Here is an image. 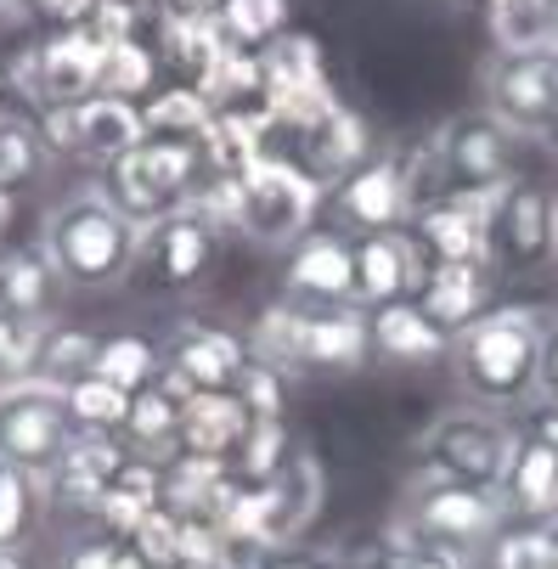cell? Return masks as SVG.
<instances>
[{"label": "cell", "mask_w": 558, "mask_h": 569, "mask_svg": "<svg viewBox=\"0 0 558 569\" xmlns=\"http://www.w3.org/2000/svg\"><path fill=\"white\" fill-rule=\"evenodd\" d=\"M558 260V192L541 176H514L486 192V266L491 277H536Z\"/></svg>", "instance_id": "4"}, {"label": "cell", "mask_w": 558, "mask_h": 569, "mask_svg": "<svg viewBox=\"0 0 558 569\" xmlns=\"http://www.w3.org/2000/svg\"><path fill=\"white\" fill-rule=\"evenodd\" d=\"M541 141H547V152H552V158H558V113H552V124H547V130H541Z\"/></svg>", "instance_id": "50"}, {"label": "cell", "mask_w": 558, "mask_h": 569, "mask_svg": "<svg viewBox=\"0 0 558 569\" xmlns=\"http://www.w3.org/2000/svg\"><path fill=\"white\" fill-rule=\"evenodd\" d=\"M12 91L40 108H79L102 91V46L86 29H46L12 57Z\"/></svg>", "instance_id": "9"}, {"label": "cell", "mask_w": 558, "mask_h": 569, "mask_svg": "<svg viewBox=\"0 0 558 569\" xmlns=\"http://www.w3.org/2000/svg\"><path fill=\"white\" fill-rule=\"evenodd\" d=\"M158 79H165V62L147 40H119V46H102V97H119V102H136L147 108L158 91Z\"/></svg>", "instance_id": "34"}, {"label": "cell", "mask_w": 558, "mask_h": 569, "mask_svg": "<svg viewBox=\"0 0 558 569\" xmlns=\"http://www.w3.org/2000/svg\"><path fill=\"white\" fill-rule=\"evenodd\" d=\"M158 29H165V34H158V62H165V73L203 97V86L215 79V68L226 62V46H220V34H215V18H203V23L158 18Z\"/></svg>", "instance_id": "28"}, {"label": "cell", "mask_w": 558, "mask_h": 569, "mask_svg": "<svg viewBox=\"0 0 558 569\" xmlns=\"http://www.w3.org/2000/svg\"><path fill=\"white\" fill-rule=\"evenodd\" d=\"M249 569H350L339 552H322V547H305V541H277V547H260L249 558Z\"/></svg>", "instance_id": "43"}, {"label": "cell", "mask_w": 558, "mask_h": 569, "mask_svg": "<svg viewBox=\"0 0 558 569\" xmlns=\"http://www.w3.org/2000/svg\"><path fill=\"white\" fill-rule=\"evenodd\" d=\"M372 152V136H367V124H361V113H350L345 102L339 108H328L316 124H305V130H293L288 141H282V152L277 158H288V164L305 176V181H316V187H339L361 158Z\"/></svg>", "instance_id": "16"}, {"label": "cell", "mask_w": 558, "mask_h": 569, "mask_svg": "<svg viewBox=\"0 0 558 569\" xmlns=\"http://www.w3.org/2000/svg\"><path fill=\"white\" fill-rule=\"evenodd\" d=\"M418 277H424V260H418L407 231L350 237V305H361L367 316L383 310V305L412 299Z\"/></svg>", "instance_id": "18"}, {"label": "cell", "mask_w": 558, "mask_h": 569, "mask_svg": "<svg viewBox=\"0 0 558 569\" xmlns=\"http://www.w3.org/2000/svg\"><path fill=\"white\" fill-rule=\"evenodd\" d=\"M547 569H558V519H547Z\"/></svg>", "instance_id": "48"}, {"label": "cell", "mask_w": 558, "mask_h": 569, "mask_svg": "<svg viewBox=\"0 0 558 569\" xmlns=\"http://www.w3.org/2000/svg\"><path fill=\"white\" fill-rule=\"evenodd\" d=\"M249 350L271 367H282L288 378H345L372 356V333H367V310L361 305H322V310H299L271 299L255 328L243 333Z\"/></svg>", "instance_id": "2"}, {"label": "cell", "mask_w": 558, "mask_h": 569, "mask_svg": "<svg viewBox=\"0 0 558 569\" xmlns=\"http://www.w3.org/2000/svg\"><path fill=\"white\" fill-rule=\"evenodd\" d=\"M124 440L119 435H73L62 451H57V462L40 473V485H46V502L51 508H73V513H97V502H102V491L119 479V468H124Z\"/></svg>", "instance_id": "19"}, {"label": "cell", "mask_w": 558, "mask_h": 569, "mask_svg": "<svg viewBox=\"0 0 558 569\" xmlns=\"http://www.w3.org/2000/svg\"><path fill=\"white\" fill-rule=\"evenodd\" d=\"M51 164V152L34 130V113L12 108V113H0V198H12V192H29Z\"/></svg>", "instance_id": "33"}, {"label": "cell", "mask_w": 558, "mask_h": 569, "mask_svg": "<svg viewBox=\"0 0 558 569\" xmlns=\"http://www.w3.org/2000/svg\"><path fill=\"white\" fill-rule=\"evenodd\" d=\"M277 299L299 310L350 305V237L339 226H310L293 249H282Z\"/></svg>", "instance_id": "15"}, {"label": "cell", "mask_w": 558, "mask_h": 569, "mask_svg": "<svg viewBox=\"0 0 558 569\" xmlns=\"http://www.w3.org/2000/svg\"><path fill=\"white\" fill-rule=\"evenodd\" d=\"M288 429L282 423H249V435H243V446L231 451V479L237 485H266L277 468H282V457H288Z\"/></svg>", "instance_id": "40"}, {"label": "cell", "mask_w": 558, "mask_h": 569, "mask_svg": "<svg viewBox=\"0 0 558 569\" xmlns=\"http://www.w3.org/2000/svg\"><path fill=\"white\" fill-rule=\"evenodd\" d=\"M215 7L220 0H152V12L176 18V23H203V18H215Z\"/></svg>", "instance_id": "46"}, {"label": "cell", "mask_w": 558, "mask_h": 569, "mask_svg": "<svg viewBox=\"0 0 558 569\" xmlns=\"http://www.w3.org/2000/svg\"><path fill=\"white\" fill-rule=\"evenodd\" d=\"M220 242L226 231L215 220H203L192 203L187 209H170V214H158L152 226H141V249H136V271L130 282L147 288V293H192L215 277L220 266Z\"/></svg>", "instance_id": "7"}, {"label": "cell", "mask_w": 558, "mask_h": 569, "mask_svg": "<svg viewBox=\"0 0 558 569\" xmlns=\"http://www.w3.org/2000/svg\"><path fill=\"white\" fill-rule=\"evenodd\" d=\"M249 435V412L237 406L231 389L215 395H187L181 412V457H203V462H231V451Z\"/></svg>", "instance_id": "26"}, {"label": "cell", "mask_w": 558, "mask_h": 569, "mask_svg": "<svg viewBox=\"0 0 558 569\" xmlns=\"http://www.w3.org/2000/svg\"><path fill=\"white\" fill-rule=\"evenodd\" d=\"M412 305L435 321L446 339H457L462 328H474L491 305V266H424Z\"/></svg>", "instance_id": "20"}, {"label": "cell", "mask_w": 558, "mask_h": 569, "mask_svg": "<svg viewBox=\"0 0 558 569\" xmlns=\"http://www.w3.org/2000/svg\"><path fill=\"white\" fill-rule=\"evenodd\" d=\"M541 321L530 305H502L486 310L474 328H462L451 339V372L457 389L474 406H491V412H519L536 395V350H541Z\"/></svg>", "instance_id": "3"}, {"label": "cell", "mask_w": 558, "mask_h": 569, "mask_svg": "<svg viewBox=\"0 0 558 569\" xmlns=\"http://www.w3.org/2000/svg\"><path fill=\"white\" fill-rule=\"evenodd\" d=\"M181 412H187V389L165 372L158 383H147L141 395H130V412H124V451L130 457H152V462H170L181 457Z\"/></svg>", "instance_id": "21"}, {"label": "cell", "mask_w": 558, "mask_h": 569, "mask_svg": "<svg viewBox=\"0 0 558 569\" xmlns=\"http://www.w3.org/2000/svg\"><path fill=\"white\" fill-rule=\"evenodd\" d=\"M68 440H73V429L62 412V389H51L40 378L0 389V462L7 468L46 473Z\"/></svg>", "instance_id": "13"}, {"label": "cell", "mask_w": 558, "mask_h": 569, "mask_svg": "<svg viewBox=\"0 0 558 569\" xmlns=\"http://www.w3.org/2000/svg\"><path fill=\"white\" fill-rule=\"evenodd\" d=\"M158 350H165V372L187 395L231 389L237 372H243V361H249V339L231 333L226 321H215V316H176L170 333L158 339Z\"/></svg>", "instance_id": "14"}, {"label": "cell", "mask_w": 558, "mask_h": 569, "mask_svg": "<svg viewBox=\"0 0 558 569\" xmlns=\"http://www.w3.org/2000/svg\"><path fill=\"white\" fill-rule=\"evenodd\" d=\"M497 497L508 508V519H558V451L514 435V451H508V468H502V485Z\"/></svg>", "instance_id": "23"}, {"label": "cell", "mask_w": 558, "mask_h": 569, "mask_svg": "<svg viewBox=\"0 0 558 569\" xmlns=\"http://www.w3.org/2000/svg\"><path fill=\"white\" fill-rule=\"evenodd\" d=\"M435 164H440V187L462 192V198H486L497 187H508L519 176V136L508 124H497L486 108L480 113H451L435 136Z\"/></svg>", "instance_id": "11"}, {"label": "cell", "mask_w": 558, "mask_h": 569, "mask_svg": "<svg viewBox=\"0 0 558 569\" xmlns=\"http://www.w3.org/2000/svg\"><path fill=\"white\" fill-rule=\"evenodd\" d=\"M497 51H547L558 29V0H486Z\"/></svg>", "instance_id": "36"}, {"label": "cell", "mask_w": 558, "mask_h": 569, "mask_svg": "<svg viewBox=\"0 0 558 569\" xmlns=\"http://www.w3.org/2000/svg\"><path fill=\"white\" fill-rule=\"evenodd\" d=\"M271 491H277V508H282V525H288V541H299L310 525H316V513H322V502H328V473H322V462H316V451L310 446H288V457H282V468L266 479Z\"/></svg>", "instance_id": "29"}, {"label": "cell", "mask_w": 558, "mask_h": 569, "mask_svg": "<svg viewBox=\"0 0 558 569\" xmlns=\"http://www.w3.org/2000/svg\"><path fill=\"white\" fill-rule=\"evenodd\" d=\"M51 321H18V316H0V389L34 378L40 361V339H46Z\"/></svg>", "instance_id": "41"}, {"label": "cell", "mask_w": 558, "mask_h": 569, "mask_svg": "<svg viewBox=\"0 0 558 569\" xmlns=\"http://www.w3.org/2000/svg\"><path fill=\"white\" fill-rule=\"evenodd\" d=\"M40 249L57 266L62 288L108 293V288H124L130 271H136L141 226H130L97 187H73L68 198H57L46 209Z\"/></svg>", "instance_id": "1"}, {"label": "cell", "mask_w": 558, "mask_h": 569, "mask_svg": "<svg viewBox=\"0 0 558 569\" xmlns=\"http://www.w3.org/2000/svg\"><path fill=\"white\" fill-rule=\"evenodd\" d=\"M57 299H62V277L46 260L40 242H29V249H0V316L57 321Z\"/></svg>", "instance_id": "25"}, {"label": "cell", "mask_w": 558, "mask_h": 569, "mask_svg": "<svg viewBox=\"0 0 558 569\" xmlns=\"http://www.w3.org/2000/svg\"><path fill=\"white\" fill-rule=\"evenodd\" d=\"M113 563H119V536L102 530L97 519L86 530H73L57 552V569H113Z\"/></svg>", "instance_id": "42"}, {"label": "cell", "mask_w": 558, "mask_h": 569, "mask_svg": "<svg viewBox=\"0 0 558 569\" xmlns=\"http://www.w3.org/2000/svg\"><path fill=\"white\" fill-rule=\"evenodd\" d=\"M0 569H29V552H0Z\"/></svg>", "instance_id": "49"}, {"label": "cell", "mask_w": 558, "mask_h": 569, "mask_svg": "<svg viewBox=\"0 0 558 569\" xmlns=\"http://www.w3.org/2000/svg\"><path fill=\"white\" fill-rule=\"evenodd\" d=\"M367 333H372V356L389 361V367H435L451 356V339L435 328V321L401 299V305H383L367 316Z\"/></svg>", "instance_id": "22"}, {"label": "cell", "mask_w": 558, "mask_h": 569, "mask_svg": "<svg viewBox=\"0 0 558 569\" xmlns=\"http://www.w3.org/2000/svg\"><path fill=\"white\" fill-rule=\"evenodd\" d=\"M158 508H165V462L124 457L119 479L102 491V502H97L91 519H97L102 530H113V536H130V530H141V519L158 513Z\"/></svg>", "instance_id": "27"}, {"label": "cell", "mask_w": 558, "mask_h": 569, "mask_svg": "<svg viewBox=\"0 0 558 569\" xmlns=\"http://www.w3.org/2000/svg\"><path fill=\"white\" fill-rule=\"evenodd\" d=\"M514 423V435H525V440H536V446H547V451H558V400H547V395H530L519 412L508 418Z\"/></svg>", "instance_id": "44"}, {"label": "cell", "mask_w": 558, "mask_h": 569, "mask_svg": "<svg viewBox=\"0 0 558 569\" xmlns=\"http://www.w3.org/2000/svg\"><path fill=\"white\" fill-rule=\"evenodd\" d=\"M514 451V423L491 406H451L418 435V473L424 479H457V485H480L497 491L502 468Z\"/></svg>", "instance_id": "5"}, {"label": "cell", "mask_w": 558, "mask_h": 569, "mask_svg": "<svg viewBox=\"0 0 558 569\" xmlns=\"http://www.w3.org/2000/svg\"><path fill=\"white\" fill-rule=\"evenodd\" d=\"M407 237L424 266H486V198H429L412 214Z\"/></svg>", "instance_id": "17"}, {"label": "cell", "mask_w": 558, "mask_h": 569, "mask_svg": "<svg viewBox=\"0 0 558 569\" xmlns=\"http://www.w3.org/2000/svg\"><path fill=\"white\" fill-rule=\"evenodd\" d=\"M97 350H102V333L79 328V321H51L46 339H40L34 378L51 383V389H68V383H79V378L97 372Z\"/></svg>", "instance_id": "32"}, {"label": "cell", "mask_w": 558, "mask_h": 569, "mask_svg": "<svg viewBox=\"0 0 558 569\" xmlns=\"http://www.w3.org/2000/svg\"><path fill=\"white\" fill-rule=\"evenodd\" d=\"M12 102H18V91H12V62L0 57V113H12Z\"/></svg>", "instance_id": "47"}, {"label": "cell", "mask_w": 558, "mask_h": 569, "mask_svg": "<svg viewBox=\"0 0 558 569\" xmlns=\"http://www.w3.org/2000/svg\"><path fill=\"white\" fill-rule=\"evenodd\" d=\"M401 519L424 547H440L451 558H480L486 541L508 525V508L497 491H480V485H457V479H412L401 497Z\"/></svg>", "instance_id": "6"}, {"label": "cell", "mask_w": 558, "mask_h": 569, "mask_svg": "<svg viewBox=\"0 0 558 569\" xmlns=\"http://www.w3.org/2000/svg\"><path fill=\"white\" fill-rule=\"evenodd\" d=\"M231 395H237V406L249 412V423H282V406H288V372H282V367H271V361H260V356L249 350V361H243V372H237Z\"/></svg>", "instance_id": "38"}, {"label": "cell", "mask_w": 558, "mask_h": 569, "mask_svg": "<svg viewBox=\"0 0 558 569\" xmlns=\"http://www.w3.org/2000/svg\"><path fill=\"white\" fill-rule=\"evenodd\" d=\"M480 91L486 113L508 124L519 141L541 136L558 113V51H491Z\"/></svg>", "instance_id": "12"}, {"label": "cell", "mask_w": 558, "mask_h": 569, "mask_svg": "<svg viewBox=\"0 0 558 569\" xmlns=\"http://www.w3.org/2000/svg\"><path fill=\"white\" fill-rule=\"evenodd\" d=\"M147 136V119L136 102H119V97H86L73 108V158H91V164H113V158L136 152Z\"/></svg>", "instance_id": "24"}, {"label": "cell", "mask_w": 558, "mask_h": 569, "mask_svg": "<svg viewBox=\"0 0 558 569\" xmlns=\"http://www.w3.org/2000/svg\"><path fill=\"white\" fill-rule=\"evenodd\" d=\"M536 395L558 400V316L541 321V350H536Z\"/></svg>", "instance_id": "45"}, {"label": "cell", "mask_w": 558, "mask_h": 569, "mask_svg": "<svg viewBox=\"0 0 558 569\" xmlns=\"http://www.w3.org/2000/svg\"><path fill=\"white\" fill-rule=\"evenodd\" d=\"M480 563L486 569H547V519H508L491 541H486V552H480Z\"/></svg>", "instance_id": "39"}, {"label": "cell", "mask_w": 558, "mask_h": 569, "mask_svg": "<svg viewBox=\"0 0 558 569\" xmlns=\"http://www.w3.org/2000/svg\"><path fill=\"white\" fill-rule=\"evenodd\" d=\"M328 226L345 237H372V231H407L418 214V192L407 176V152H367L361 164L322 192Z\"/></svg>", "instance_id": "10"}, {"label": "cell", "mask_w": 558, "mask_h": 569, "mask_svg": "<svg viewBox=\"0 0 558 569\" xmlns=\"http://www.w3.org/2000/svg\"><path fill=\"white\" fill-rule=\"evenodd\" d=\"M62 412H68L73 435H119L124 412H130V395L91 372V378H79V383L62 389Z\"/></svg>", "instance_id": "37"}, {"label": "cell", "mask_w": 558, "mask_h": 569, "mask_svg": "<svg viewBox=\"0 0 558 569\" xmlns=\"http://www.w3.org/2000/svg\"><path fill=\"white\" fill-rule=\"evenodd\" d=\"M46 508L51 502H46L40 473H23V468L0 462V552H29L40 541Z\"/></svg>", "instance_id": "31"}, {"label": "cell", "mask_w": 558, "mask_h": 569, "mask_svg": "<svg viewBox=\"0 0 558 569\" xmlns=\"http://www.w3.org/2000/svg\"><path fill=\"white\" fill-rule=\"evenodd\" d=\"M215 34L237 57H266L288 34V0H220Z\"/></svg>", "instance_id": "30"}, {"label": "cell", "mask_w": 558, "mask_h": 569, "mask_svg": "<svg viewBox=\"0 0 558 569\" xmlns=\"http://www.w3.org/2000/svg\"><path fill=\"white\" fill-rule=\"evenodd\" d=\"M322 214V187L305 181L288 158H255L237 181V220L231 231L260 242V249H293V242Z\"/></svg>", "instance_id": "8"}, {"label": "cell", "mask_w": 558, "mask_h": 569, "mask_svg": "<svg viewBox=\"0 0 558 569\" xmlns=\"http://www.w3.org/2000/svg\"><path fill=\"white\" fill-rule=\"evenodd\" d=\"M97 378H108L124 395H141L147 383L165 378V350L147 333H108L97 350Z\"/></svg>", "instance_id": "35"}]
</instances>
